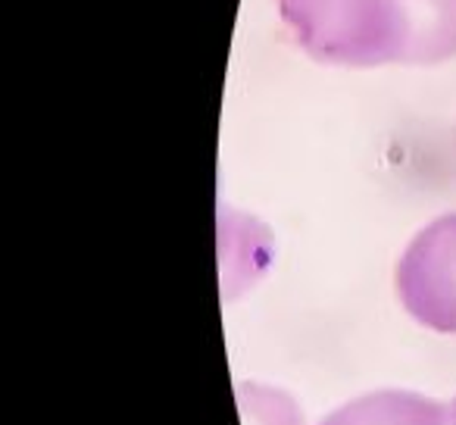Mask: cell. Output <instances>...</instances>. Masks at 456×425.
I'll return each mask as SVG.
<instances>
[{"label": "cell", "mask_w": 456, "mask_h": 425, "mask_svg": "<svg viewBox=\"0 0 456 425\" xmlns=\"http://www.w3.org/2000/svg\"><path fill=\"white\" fill-rule=\"evenodd\" d=\"M450 425H456V400L450 404Z\"/></svg>", "instance_id": "277c9868"}, {"label": "cell", "mask_w": 456, "mask_h": 425, "mask_svg": "<svg viewBox=\"0 0 456 425\" xmlns=\"http://www.w3.org/2000/svg\"><path fill=\"white\" fill-rule=\"evenodd\" d=\"M279 10L313 60L335 66H416L410 0H279Z\"/></svg>", "instance_id": "6da1fadb"}, {"label": "cell", "mask_w": 456, "mask_h": 425, "mask_svg": "<svg viewBox=\"0 0 456 425\" xmlns=\"http://www.w3.org/2000/svg\"><path fill=\"white\" fill-rule=\"evenodd\" d=\"M319 425H450V406L416 391H372L344 404Z\"/></svg>", "instance_id": "3957f363"}, {"label": "cell", "mask_w": 456, "mask_h": 425, "mask_svg": "<svg viewBox=\"0 0 456 425\" xmlns=\"http://www.w3.org/2000/svg\"><path fill=\"white\" fill-rule=\"evenodd\" d=\"M397 294L425 329L456 335V213L428 223L397 266Z\"/></svg>", "instance_id": "7a4b0ae2"}]
</instances>
